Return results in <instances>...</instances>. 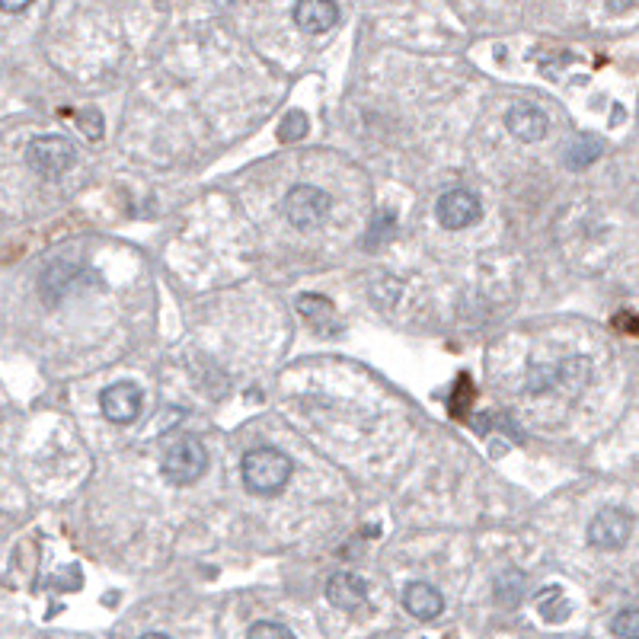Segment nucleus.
<instances>
[{
  "label": "nucleus",
  "mask_w": 639,
  "mask_h": 639,
  "mask_svg": "<svg viewBox=\"0 0 639 639\" xmlns=\"http://www.w3.org/2000/svg\"><path fill=\"white\" fill-rule=\"evenodd\" d=\"M291 457L282 454L278 448H256L243 457V486L250 489L253 496H278L291 480Z\"/></svg>",
  "instance_id": "obj_1"
},
{
  "label": "nucleus",
  "mask_w": 639,
  "mask_h": 639,
  "mask_svg": "<svg viewBox=\"0 0 639 639\" xmlns=\"http://www.w3.org/2000/svg\"><path fill=\"white\" fill-rule=\"evenodd\" d=\"M333 208V199L326 195L320 186H310V183H298L291 186L285 202H282V211L291 227H298V231H314L317 224L326 221V215H330Z\"/></svg>",
  "instance_id": "obj_2"
},
{
  "label": "nucleus",
  "mask_w": 639,
  "mask_h": 639,
  "mask_svg": "<svg viewBox=\"0 0 639 639\" xmlns=\"http://www.w3.org/2000/svg\"><path fill=\"white\" fill-rule=\"evenodd\" d=\"M160 470H163V477H167V483H173V486L199 483L208 470V454L202 448V441L199 438H179L176 445L163 454Z\"/></svg>",
  "instance_id": "obj_3"
},
{
  "label": "nucleus",
  "mask_w": 639,
  "mask_h": 639,
  "mask_svg": "<svg viewBox=\"0 0 639 639\" xmlns=\"http://www.w3.org/2000/svg\"><path fill=\"white\" fill-rule=\"evenodd\" d=\"M77 160V151L68 138L61 135H39L26 144V163L32 173H39L45 179H55L61 173H68Z\"/></svg>",
  "instance_id": "obj_4"
},
{
  "label": "nucleus",
  "mask_w": 639,
  "mask_h": 639,
  "mask_svg": "<svg viewBox=\"0 0 639 639\" xmlns=\"http://www.w3.org/2000/svg\"><path fill=\"white\" fill-rule=\"evenodd\" d=\"M435 215L445 231H467L483 218V205L470 189H451L438 199Z\"/></svg>",
  "instance_id": "obj_5"
},
{
  "label": "nucleus",
  "mask_w": 639,
  "mask_h": 639,
  "mask_svg": "<svg viewBox=\"0 0 639 639\" xmlns=\"http://www.w3.org/2000/svg\"><path fill=\"white\" fill-rule=\"evenodd\" d=\"M633 531V518L624 509H604L588 521V544L598 550H620Z\"/></svg>",
  "instance_id": "obj_6"
},
{
  "label": "nucleus",
  "mask_w": 639,
  "mask_h": 639,
  "mask_svg": "<svg viewBox=\"0 0 639 639\" xmlns=\"http://www.w3.org/2000/svg\"><path fill=\"white\" fill-rule=\"evenodd\" d=\"M141 403H144V393L138 384H131V381H119V384H109L103 393H100V409H103V416L109 422H116V425H131L138 419L141 413Z\"/></svg>",
  "instance_id": "obj_7"
},
{
  "label": "nucleus",
  "mask_w": 639,
  "mask_h": 639,
  "mask_svg": "<svg viewBox=\"0 0 639 639\" xmlns=\"http://www.w3.org/2000/svg\"><path fill=\"white\" fill-rule=\"evenodd\" d=\"M326 601L339 611H358L368 604V582L355 572H333L326 582Z\"/></svg>",
  "instance_id": "obj_8"
},
{
  "label": "nucleus",
  "mask_w": 639,
  "mask_h": 639,
  "mask_svg": "<svg viewBox=\"0 0 639 639\" xmlns=\"http://www.w3.org/2000/svg\"><path fill=\"white\" fill-rule=\"evenodd\" d=\"M505 128H509L518 141L534 144L547 135L550 119H547V112L534 103H515L509 112H505Z\"/></svg>",
  "instance_id": "obj_9"
},
{
  "label": "nucleus",
  "mask_w": 639,
  "mask_h": 639,
  "mask_svg": "<svg viewBox=\"0 0 639 639\" xmlns=\"http://www.w3.org/2000/svg\"><path fill=\"white\" fill-rule=\"evenodd\" d=\"M294 23L310 36H323L339 23V7L333 0H298L294 4Z\"/></svg>",
  "instance_id": "obj_10"
},
{
  "label": "nucleus",
  "mask_w": 639,
  "mask_h": 639,
  "mask_svg": "<svg viewBox=\"0 0 639 639\" xmlns=\"http://www.w3.org/2000/svg\"><path fill=\"white\" fill-rule=\"evenodd\" d=\"M400 601H403V611L413 614L416 620H435L445 611V598H441V592L429 582H409L403 588Z\"/></svg>",
  "instance_id": "obj_11"
},
{
  "label": "nucleus",
  "mask_w": 639,
  "mask_h": 639,
  "mask_svg": "<svg viewBox=\"0 0 639 639\" xmlns=\"http://www.w3.org/2000/svg\"><path fill=\"white\" fill-rule=\"evenodd\" d=\"M74 282H80V269L71 266V262H55V266H48L42 275V298L48 304H58L77 291Z\"/></svg>",
  "instance_id": "obj_12"
},
{
  "label": "nucleus",
  "mask_w": 639,
  "mask_h": 639,
  "mask_svg": "<svg viewBox=\"0 0 639 639\" xmlns=\"http://www.w3.org/2000/svg\"><path fill=\"white\" fill-rule=\"evenodd\" d=\"M604 154V141L598 135H576L569 144H566V151H563V163H566V170L572 173H582L588 170L592 163Z\"/></svg>",
  "instance_id": "obj_13"
},
{
  "label": "nucleus",
  "mask_w": 639,
  "mask_h": 639,
  "mask_svg": "<svg viewBox=\"0 0 639 639\" xmlns=\"http://www.w3.org/2000/svg\"><path fill=\"white\" fill-rule=\"evenodd\" d=\"M534 604H537V614L544 617L547 624H563V620L572 614V604H569V598L563 595V588H560V585H547V588H540L537 598H534Z\"/></svg>",
  "instance_id": "obj_14"
},
{
  "label": "nucleus",
  "mask_w": 639,
  "mask_h": 639,
  "mask_svg": "<svg viewBox=\"0 0 639 639\" xmlns=\"http://www.w3.org/2000/svg\"><path fill=\"white\" fill-rule=\"evenodd\" d=\"M524 588H528V579H524L521 569H505L502 576L496 579V604L499 608H518V604L524 601Z\"/></svg>",
  "instance_id": "obj_15"
},
{
  "label": "nucleus",
  "mask_w": 639,
  "mask_h": 639,
  "mask_svg": "<svg viewBox=\"0 0 639 639\" xmlns=\"http://www.w3.org/2000/svg\"><path fill=\"white\" fill-rule=\"evenodd\" d=\"M611 633L624 639H639V611H620L611 620Z\"/></svg>",
  "instance_id": "obj_16"
},
{
  "label": "nucleus",
  "mask_w": 639,
  "mask_h": 639,
  "mask_svg": "<svg viewBox=\"0 0 639 639\" xmlns=\"http://www.w3.org/2000/svg\"><path fill=\"white\" fill-rule=\"evenodd\" d=\"M304 131H307V116H304V112H288L285 122H282V131H278V138H282V141H298Z\"/></svg>",
  "instance_id": "obj_17"
},
{
  "label": "nucleus",
  "mask_w": 639,
  "mask_h": 639,
  "mask_svg": "<svg viewBox=\"0 0 639 639\" xmlns=\"http://www.w3.org/2000/svg\"><path fill=\"white\" fill-rule=\"evenodd\" d=\"M473 400V387H470V378H461L454 387V397H451V409H454V416H461L467 413V406Z\"/></svg>",
  "instance_id": "obj_18"
},
{
  "label": "nucleus",
  "mask_w": 639,
  "mask_h": 639,
  "mask_svg": "<svg viewBox=\"0 0 639 639\" xmlns=\"http://www.w3.org/2000/svg\"><path fill=\"white\" fill-rule=\"evenodd\" d=\"M77 122L84 125V135H87L90 141L103 138V116H100V112H93V109L77 112Z\"/></svg>",
  "instance_id": "obj_19"
},
{
  "label": "nucleus",
  "mask_w": 639,
  "mask_h": 639,
  "mask_svg": "<svg viewBox=\"0 0 639 639\" xmlns=\"http://www.w3.org/2000/svg\"><path fill=\"white\" fill-rule=\"evenodd\" d=\"M250 639H262V636H291V630L285 624H272V620H256V624L247 630Z\"/></svg>",
  "instance_id": "obj_20"
},
{
  "label": "nucleus",
  "mask_w": 639,
  "mask_h": 639,
  "mask_svg": "<svg viewBox=\"0 0 639 639\" xmlns=\"http://www.w3.org/2000/svg\"><path fill=\"white\" fill-rule=\"evenodd\" d=\"M614 326L620 333H630V336H639V314H633V310H624V314L614 317Z\"/></svg>",
  "instance_id": "obj_21"
},
{
  "label": "nucleus",
  "mask_w": 639,
  "mask_h": 639,
  "mask_svg": "<svg viewBox=\"0 0 639 639\" xmlns=\"http://www.w3.org/2000/svg\"><path fill=\"white\" fill-rule=\"evenodd\" d=\"M32 4V0H0V7H4L7 13H20Z\"/></svg>",
  "instance_id": "obj_22"
},
{
  "label": "nucleus",
  "mask_w": 639,
  "mask_h": 639,
  "mask_svg": "<svg viewBox=\"0 0 639 639\" xmlns=\"http://www.w3.org/2000/svg\"><path fill=\"white\" fill-rule=\"evenodd\" d=\"M604 4H608V10H614V13H627L636 0H604Z\"/></svg>",
  "instance_id": "obj_23"
}]
</instances>
